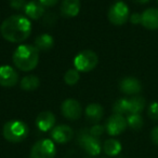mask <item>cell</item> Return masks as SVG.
Wrapping results in <instances>:
<instances>
[{
    "instance_id": "8992f818",
    "label": "cell",
    "mask_w": 158,
    "mask_h": 158,
    "mask_svg": "<svg viewBox=\"0 0 158 158\" xmlns=\"http://www.w3.org/2000/svg\"><path fill=\"white\" fill-rule=\"evenodd\" d=\"M129 8L124 2L119 1L110 8L107 16L113 25L121 26L129 19Z\"/></svg>"
},
{
    "instance_id": "3957f363",
    "label": "cell",
    "mask_w": 158,
    "mask_h": 158,
    "mask_svg": "<svg viewBox=\"0 0 158 158\" xmlns=\"http://www.w3.org/2000/svg\"><path fill=\"white\" fill-rule=\"evenodd\" d=\"M28 132H29L28 126L24 122L17 121V119L7 122L2 129V135L4 139L12 143H20L24 141L27 138Z\"/></svg>"
},
{
    "instance_id": "f546056e",
    "label": "cell",
    "mask_w": 158,
    "mask_h": 158,
    "mask_svg": "<svg viewBox=\"0 0 158 158\" xmlns=\"http://www.w3.org/2000/svg\"><path fill=\"white\" fill-rule=\"evenodd\" d=\"M38 1L43 6H47V8H49V6H55V4H56L57 2H59V0H38Z\"/></svg>"
},
{
    "instance_id": "9a60e30c",
    "label": "cell",
    "mask_w": 158,
    "mask_h": 158,
    "mask_svg": "<svg viewBox=\"0 0 158 158\" xmlns=\"http://www.w3.org/2000/svg\"><path fill=\"white\" fill-rule=\"evenodd\" d=\"M104 109L99 103H90L86 108V117L90 123L97 125L102 118H103Z\"/></svg>"
},
{
    "instance_id": "83f0119b",
    "label": "cell",
    "mask_w": 158,
    "mask_h": 158,
    "mask_svg": "<svg viewBox=\"0 0 158 158\" xmlns=\"http://www.w3.org/2000/svg\"><path fill=\"white\" fill-rule=\"evenodd\" d=\"M151 139H152L153 143L158 145V126L153 128L152 132H151Z\"/></svg>"
},
{
    "instance_id": "2e32d148",
    "label": "cell",
    "mask_w": 158,
    "mask_h": 158,
    "mask_svg": "<svg viewBox=\"0 0 158 158\" xmlns=\"http://www.w3.org/2000/svg\"><path fill=\"white\" fill-rule=\"evenodd\" d=\"M80 11V0H63L61 3V13L65 17L76 16Z\"/></svg>"
},
{
    "instance_id": "6da1fadb",
    "label": "cell",
    "mask_w": 158,
    "mask_h": 158,
    "mask_svg": "<svg viewBox=\"0 0 158 158\" xmlns=\"http://www.w3.org/2000/svg\"><path fill=\"white\" fill-rule=\"evenodd\" d=\"M32 32V23L26 16L21 14L11 15L2 22L0 33L7 41L20 43L27 39Z\"/></svg>"
},
{
    "instance_id": "1f68e13d",
    "label": "cell",
    "mask_w": 158,
    "mask_h": 158,
    "mask_svg": "<svg viewBox=\"0 0 158 158\" xmlns=\"http://www.w3.org/2000/svg\"><path fill=\"white\" fill-rule=\"evenodd\" d=\"M157 2H158V0H157Z\"/></svg>"
},
{
    "instance_id": "8fae6325",
    "label": "cell",
    "mask_w": 158,
    "mask_h": 158,
    "mask_svg": "<svg viewBox=\"0 0 158 158\" xmlns=\"http://www.w3.org/2000/svg\"><path fill=\"white\" fill-rule=\"evenodd\" d=\"M51 138L57 143H67L74 138V130L68 125H59L52 129Z\"/></svg>"
},
{
    "instance_id": "cb8c5ba5",
    "label": "cell",
    "mask_w": 158,
    "mask_h": 158,
    "mask_svg": "<svg viewBox=\"0 0 158 158\" xmlns=\"http://www.w3.org/2000/svg\"><path fill=\"white\" fill-rule=\"evenodd\" d=\"M64 81L67 85H75L79 81V71L76 69H70L64 75Z\"/></svg>"
},
{
    "instance_id": "44dd1931",
    "label": "cell",
    "mask_w": 158,
    "mask_h": 158,
    "mask_svg": "<svg viewBox=\"0 0 158 158\" xmlns=\"http://www.w3.org/2000/svg\"><path fill=\"white\" fill-rule=\"evenodd\" d=\"M39 85H40L39 77L33 74L26 75L21 81V88L24 90H27V92H32V90L37 89L39 87Z\"/></svg>"
},
{
    "instance_id": "ba28073f",
    "label": "cell",
    "mask_w": 158,
    "mask_h": 158,
    "mask_svg": "<svg viewBox=\"0 0 158 158\" xmlns=\"http://www.w3.org/2000/svg\"><path fill=\"white\" fill-rule=\"evenodd\" d=\"M61 111L63 116L70 121H76L82 114L81 104L75 99H66L62 103Z\"/></svg>"
},
{
    "instance_id": "d6986e66",
    "label": "cell",
    "mask_w": 158,
    "mask_h": 158,
    "mask_svg": "<svg viewBox=\"0 0 158 158\" xmlns=\"http://www.w3.org/2000/svg\"><path fill=\"white\" fill-rule=\"evenodd\" d=\"M144 108H145V99L143 97L134 96V97L129 99V112H130V114H140Z\"/></svg>"
},
{
    "instance_id": "4316f807",
    "label": "cell",
    "mask_w": 158,
    "mask_h": 158,
    "mask_svg": "<svg viewBox=\"0 0 158 158\" xmlns=\"http://www.w3.org/2000/svg\"><path fill=\"white\" fill-rule=\"evenodd\" d=\"M10 6L13 9L20 10V9L26 6V0H10Z\"/></svg>"
},
{
    "instance_id": "7402d4cb",
    "label": "cell",
    "mask_w": 158,
    "mask_h": 158,
    "mask_svg": "<svg viewBox=\"0 0 158 158\" xmlns=\"http://www.w3.org/2000/svg\"><path fill=\"white\" fill-rule=\"evenodd\" d=\"M113 111L114 114L122 115L124 114H130L129 112V99H119L113 106Z\"/></svg>"
},
{
    "instance_id": "7a4b0ae2",
    "label": "cell",
    "mask_w": 158,
    "mask_h": 158,
    "mask_svg": "<svg viewBox=\"0 0 158 158\" xmlns=\"http://www.w3.org/2000/svg\"><path fill=\"white\" fill-rule=\"evenodd\" d=\"M13 63L22 71H32L39 63V51L35 45L22 44L13 53Z\"/></svg>"
},
{
    "instance_id": "603a6c76",
    "label": "cell",
    "mask_w": 158,
    "mask_h": 158,
    "mask_svg": "<svg viewBox=\"0 0 158 158\" xmlns=\"http://www.w3.org/2000/svg\"><path fill=\"white\" fill-rule=\"evenodd\" d=\"M127 124L134 130H139L143 126V118L140 114H130L127 117Z\"/></svg>"
},
{
    "instance_id": "277c9868",
    "label": "cell",
    "mask_w": 158,
    "mask_h": 158,
    "mask_svg": "<svg viewBox=\"0 0 158 158\" xmlns=\"http://www.w3.org/2000/svg\"><path fill=\"white\" fill-rule=\"evenodd\" d=\"M99 57L93 51L84 50L76 55L74 59V66L77 71L89 72L97 66Z\"/></svg>"
},
{
    "instance_id": "e0dca14e",
    "label": "cell",
    "mask_w": 158,
    "mask_h": 158,
    "mask_svg": "<svg viewBox=\"0 0 158 158\" xmlns=\"http://www.w3.org/2000/svg\"><path fill=\"white\" fill-rule=\"evenodd\" d=\"M24 11L29 19H38L44 14V6L39 1L32 0V1L26 3V6H24Z\"/></svg>"
},
{
    "instance_id": "52a82bcc",
    "label": "cell",
    "mask_w": 158,
    "mask_h": 158,
    "mask_svg": "<svg viewBox=\"0 0 158 158\" xmlns=\"http://www.w3.org/2000/svg\"><path fill=\"white\" fill-rule=\"evenodd\" d=\"M127 126V118H124L122 115L113 114L106 121L105 129L110 135H118L126 130Z\"/></svg>"
},
{
    "instance_id": "484cf974",
    "label": "cell",
    "mask_w": 158,
    "mask_h": 158,
    "mask_svg": "<svg viewBox=\"0 0 158 158\" xmlns=\"http://www.w3.org/2000/svg\"><path fill=\"white\" fill-rule=\"evenodd\" d=\"M103 132H104V127L101 126V125H97H97H94L92 128L90 129V135L97 138V139L103 135Z\"/></svg>"
},
{
    "instance_id": "5b68a950",
    "label": "cell",
    "mask_w": 158,
    "mask_h": 158,
    "mask_svg": "<svg viewBox=\"0 0 158 158\" xmlns=\"http://www.w3.org/2000/svg\"><path fill=\"white\" fill-rule=\"evenodd\" d=\"M56 155L54 142L49 139L37 141L30 150V158H54Z\"/></svg>"
},
{
    "instance_id": "ffe728a7",
    "label": "cell",
    "mask_w": 158,
    "mask_h": 158,
    "mask_svg": "<svg viewBox=\"0 0 158 158\" xmlns=\"http://www.w3.org/2000/svg\"><path fill=\"white\" fill-rule=\"evenodd\" d=\"M103 150L108 156H116L121 151V143L116 139H108L103 143Z\"/></svg>"
},
{
    "instance_id": "4fadbf2b",
    "label": "cell",
    "mask_w": 158,
    "mask_h": 158,
    "mask_svg": "<svg viewBox=\"0 0 158 158\" xmlns=\"http://www.w3.org/2000/svg\"><path fill=\"white\" fill-rule=\"evenodd\" d=\"M119 88L126 95H137L142 90V85L138 79L128 77L120 81Z\"/></svg>"
},
{
    "instance_id": "30bf717a",
    "label": "cell",
    "mask_w": 158,
    "mask_h": 158,
    "mask_svg": "<svg viewBox=\"0 0 158 158\" xmlns=\"http://www.w3.org/2000/svg\"><path fill=\"white\" fill-rule=\"evenodd\" d=\"M80 145L81 148L91 156H97L101 153L102 145L97 138L92 137L90 135H84L80 138Z\"/></svg>"
},
{
    "instance_id": "7c38bea8",
    "label": "cell",
    "mask_w": 158,
    "mask_h": 158,
    "mask_svg": "<svg viewBox=\"0 0 158 158\" xmlns=\"http://www.w3.org/2000/svg\"><path fill=\"white\" fill-rule=\"evenodd\" d=\"M141 24L143 27L150 30L158 29V9H146L141 14Z\"/></svg>"
},
{
    "instance_id": "f1b7e54d",
    "label": "cell",
    "mask_w": 158,
    "mask_h": 158,
    "mask_svg": "<svg viewBox=\"0 0 158 158\" xmlns=\"http://www.w3.org/2000/svg\"><path fill=\"white\" fill-rule=\"evenodd\" d=\"M130 22L132 24H134V25L141 24V14H139V13H133L130 16Z\"/></svg>"
},
{
    "instance_id": "5bb4252c",
    "label": "cell",
    "mask_w": 158,
    "mask_h": 158,
    "mask_svg": "<svg viewBox=\"0 0 158 158\" xmlns=\"http://www.w3.org/2000/svg\"><path fill=\"white\" fill-rule=\"evenodd\" d=\"M36 125L38 127L40 131H47L51 130L53 128V126L55 125V116L52 112H49V111H44L38 114L36 118Z\"/></svg>"
},
{
    "instance_id": "9c48e42d",
    "label": "cell",
    "mask_w": 158,
    "mask_h": 158,
    "mask_svg": "<svg viewBox=\"0 0 158 158\" xmlns=\"http://www.w3.org/2000/svg\"><path fill=\"white\" fill-rule=\"evenodd\" d=\"M19 81V73L11 66L0 67V86L2 87H13Z\"/></svg>"
},
{
    "instance_id": "ac0fdd59",
    "label": "cell",
    "mask_w": 158,
    "mask_h": 158,
    "mask_svg": "<svg viewBox=\"0 0 158 158\" xmlns=\"http://www.w3.org/2000/svg\"><path fill=\"white\" fill-rule=\"evenodd\" d=\"M53 44H54L53 37L48 33L40 35L35 40V46L38 51H49L53 46Z\"/></svg>"
},
{
    "instance_id": "d4e9b609",
    "label": "cell",
    "mask_w": 158,
    "mask_h": 158,
    "mask_svg": "<svg viewBox=\"0 0 158 158\" xmlns=\"http://www.w3.org/2000/svg\"><path fill=\"white\" fill-rule=\"evenodd\" d=\"M147 113L153 121H158V102H152L150 104Z\"/></svg>"
},
{
    "instance_id": "4dcf8cb0",
    "label": "cell",
    "mask_w": 158,
    "mask_h": 158,
    "mask_svg": "<svg viewBox=\"0 0 158 158\" xmlns=\"http://www.w3.org/2000/svg\"><path fill=\"white\" fill-rule=\"evenodd\" d=\"M135 2H138V3H142V4H144V3H147L150 0H134Z\"/></svg>"
}]
</instances>
